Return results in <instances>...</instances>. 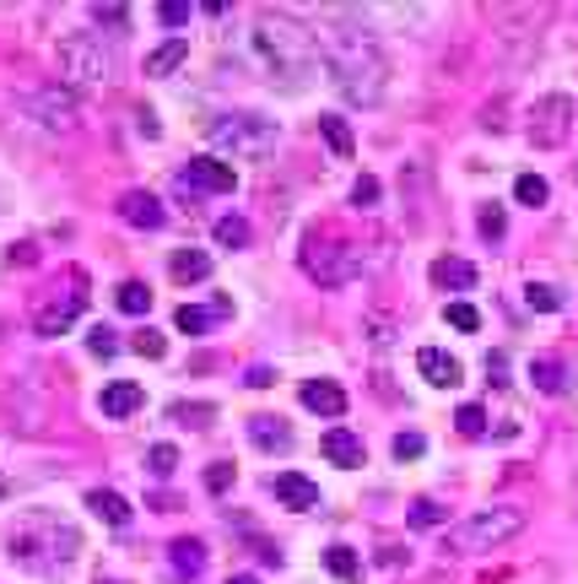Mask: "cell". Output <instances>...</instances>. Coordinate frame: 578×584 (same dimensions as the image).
Returning a JSON list of instances; mask_svg holds the SVG:
<instances>
[{
  "label": "cell",
  "mask_w": 578,
  "mask_h": 584,
  "mask_svg": "<svg viewBox=\"0 0 578 584\" xmlns=\"http://www.w3.org/2000/svg\"><path fill=\"white\" fill-rule=\"evenodd\" d=\"M249 55L260 60V71L281 87H303L319 71V38L303 28L298 17H281V11H260L249 28Z\"/></svg>",
  "instance_id": "1"
},
{
  "label": "cell",
  "mask_w": 578,
  "mask_h": 584,
  "mask_svg": "<svg viewBox=\"0 0 578 584\" xmlns=\"http://www.w3.org/2000/svg\"><path fill=\"white\" fill-rule=\"evenodd\" d=\"M325 55H330V76H335V87H341L346 103L373 109V103L384 98L389 71H384V55H379V44H373V33L341 22V28H330V38H325Z\"/></svg>",
  "instance_id": "2"
},
{
  "label": "cell",
  "mask_w": 578,
  "mask_h": 584,
  "mask_svg": "<svg viewBox=\"0 0 578 584\" xmlns=\"http://www.w3.org/2000/svg\"><path fill=\"white\" fill-rule=\"evenodd\" d=\"M6 547H11V563L17 568H28V574H44V579H55L65 574V568L76 563V552H82V541H76V530L60 520V514H49V509H38L28 514L17 530L6 536Z\"/></svg>",
  "instance_id": "3"
},
{
  "label": "cell",
  "mask_w": 578,
  "mask_h": 584,
  "mask_svg": "<svg viewBox=\"0 0 578 584\" xmlns=\"http://www.w3.org/2000/svg\"><path fill=\"white\" fill-rule=\"evenodd\" d=\"M298 260H303V271L314 276L319 287H341V282H357V271H362V255L346 238H330L325 228H314L303 238V249H298Z\"/></svg>",
  "instance_id": "4"
},
{
  "label": "cell",
  "mask_w": 578,
  "mask_h": 584,
  "mask_svg": "<svg viewBox=\"0 0 578 584\" xmlns=\"http://www.w3.org/2000/svg\"><path fill=\"white\" fill-rule=\"evenodd\" d=\"M211 146L227 157H244V163H271L276 152V125L260 114H227L211 125Z\"/></svg>",
  "instance_id": "5"
},
{
  "label": "cell",
  "mask_w": 578,
  "mask_h": 584,
  "mask_svg": "<svg viewBox=\"0 0 578 584\" xmlns=\"http://www.w3.org/2000/svg\"><path fill=\"white\" fill-rule=\"evenodd\" d=\"M524 530V514L508 509V503H497V509H481L470 514L465 525L449 530V552H487V547H503V541H514Z\"/></svg>",
  "instance_id": "6"
},
{
  "label": "cell",
  "mask_w": 578,
  "mask_h": 584,
  "mask_svg": "<svg viewBox=\"0 0 578 584\" xmlns=\"http://www.w3.org/2000/svg\"><path fill=\"white\" fill-rule=\"evenodd\" d=\"M82 309H87V271H76V265H71V271H65V282L55 287V298L38 303V314H33L38 336H65Z\"/></svg>",
  "instance_id": "7"
},
{
  "label": "cell",
  "mask_w": 578,
  "mask_h": 584,
  "mask_svg": "<svg viewBox=\"0 0 578 584\" xmlns=\"http://www.w3.org/2000/svg\"><path fill=\"white\" fill-rule=\"evenodd\" d=\"M60 71L71 87H103L109 82V55H103V44L92 33H71L60 44Z\"/></svg>",
  "instance_id": "8"
},
{
  "label": "cell",
  "mask_w": 578,
  "mask_h": 584,
  "mask_svg": "<svg viewBox=\"0 0 578 584\" xmlns=\"http://www.w3.org/2000/svg\"><path fill=\"white\" fill-rule=\"evenodd\" d=\"M22 103H28V114H33L44 130H55V136H71L76 119H82V109H76V98H71V87H38V92H28Z\"/></svg>",
  "instance_id": "9"
},
{
  "label": "cell",
  "mask_w": 578,
  "mask_h": 584,
  "mask_svg": "<svg viewBox=\"0 0 578 584\" xmlns=\"http://www.w3.org/2000/svg\"><path fill=\"white\" fill-rule=\"evenodd\" d=\"M568 119H573V98H541L530 109V141L535 146H557V141H568Z\"/></svg>",
  "instance_id": "10"
},
{
  "label": "cell",
  "mask_w": 578,
  "mask_h": 584,
  "mask_svg": "<svg viewBox=\"0 0 578 584\" xmlns=\"http://www.w3.org/2000/svg\"><path fill=\"white\" fill-rule=\"evenodd\" d=\"M416 368H422V379L438 384V390H454V384L465 379L460 357H449V352H438V347H422V352H416Z\"/></svg>",
  "instance_id": "11"
},
{
  "label": "cell",
  "mask_w": 578,
  "mask_h": 584,
  "mask_svg": "<svg viewBox=\"0 0 578 584\" xmlns=\"http://www.w3.org/2000/svg\"><path fill=\"white\" fill-rule=\"evenodd\" d=\"M119 211H125V222H136L141 233H157L168 222V211H163V201H157L152 190H130L125 201H119Z\"/></svg>",
  "instance_id": "12"
},
{
  "label": "cell",
  "mask_w": 578,
  "mask_h": 584,
  "mask_svg": "<svg viewBox=\"0 0 578 584\" xmlns=\"http://www.w3.org/2000/svg\"><path fill=\"white\" fill-rule=\"evenodd\" d=\"M298 401H303L308 411H319V417H341V411H346V390H341L335 379H303Z\"/></svg>",
  "instance_id": "13"
},
{
  "label": "cell",
  "mask_w": 578,
  "mask_h": 584,
  "mask_svg": "<svg viewBox=\"0 0 578 584\" xmlns=\"http://www.w3.org/2000/svg\"><path fill=\"white\" fill-rule=\"evenodd\" d=\"M184 179H190L200 195H227V190L238 184V179H233V168L217 163V157H195V163H190V174H184Z\"/></svg>",
  "instance_id": "14"
},
{
  "label": "cell",
  "mask_w": 578,
  "mask_h": 584,
  "mask_svg": "<svg viewBox=\"0 0 578 584\" xmlns=\"http://www.w3.org/2000/svg\"><path fill=\"white\" fill-rule=\"evenodd\" d=\"M249 444L265 449V455H287V449H292V428H287L281 417H271V411H265V417L249 422Z\"/></svg>",
  "instance_id": "15"
},
{
  "label": "cell",
  "mask_w": 578,
  "mask_h": 584,
  "mask_svg": "<svg viewBox=\"0 0 578 584\" xmlns=\"http://www.w3.org/2000/svg\"><path fill=\"white\" fill-rule=\"evenodd\" d=\"M433 287H443V292H470V287H476V265L460 260V255H438L433 260Z\"/></svg>",
  "instance_id": "16"
},
{
  "label": "cell",
  "mask_w": 578,
  "mask_h": 584,
  "mask_svg": "<svg viewBox=\"0 0 578 584\" xmlns=\"http://www.w3.org/2000/svg\"><path fill=\"white\" fill-rule=\"evenodd\" d=\"M319 449H325V460H330V466H346V471L368 460L362 438H357V433H346V428H330V433H325V444H319Z\"/></svg>",
  "instance_id": "17"
},
{
  "label": "cell",
  "mask_w": 578,
  "mask_h": 584,
  "mask_svg": "<svg viewBox=\"0 0 578 584\" xmlns=\"http://www.w3.org/2000/svg\"><path fill=\"white\" fill-rule=\"evenodd\" d=\"M168 276L179 287H190V282H206L211 276V249H173V260H168Z\"/></svg>",
  "instance_id": "18"
},
{
  "label": "cell",
  "mask_w": 578,
  "mask_h": 584,
  "mask_svg": "<svg viewBox=\"0 0 578 584\" xmlns=\"http://www.w3.org/2000/svg\"><path fill=\"white\" fill-rule=\"evenodd\" d=\"M141 401H146V395H141V384H125V379H119V384H109V390L98 395L103 417H114V422L136 417V411H141Z\"/></svg>",
  "instance_id": "19"
},
{
  "label": "cell",
  "mask_w": 578,
  "mask_h": 584,
  "mask_svg": "<svg viewBox=\"0 0 578 584\" xmlns=\"http://www.w3.org/2000/svg\"><path fill=\"white\" fill-rule=\"evenodd\" d=\"M276 498L281 503H287V509H314V503H319V487L314 482H308V476H298V471H281L276 476Z\"/></svg>",
  "instance_id": "20"
},
{
  "label": "cell",
  "mask_w": 578,
  "mask_h": 584,
  "mask_svg": "<svg viewBox=\"0 0 578 584\" xmlns=\"http://www.w3.org/2000/svg\"><path fill=\"white\" fill-rule=\"evenodd\" d=\"M319 136H325V146H330L335 157H341V163L357 152V136H352V125H346L341 114H319Z\"/></svg>",
  "instance_id": "21"
},
{
  "label": "cell",
  "mask_w": 578,
  "mask_h": 584,
  "mask_svg": "<svg viewBox=\"0 0 578 584\" xmlns=\"http://www.w3.org/2000/svg\"><path fill=\"white\" fill-rule=\"evenodd\" d=\"M87 509L98 514L103 525H130V503L119 498V493H109V487H92V493H87Z\"/></svg>",
  "instance_id": "22"
},
{
  "label": "cell",
  "mask_w": 578,
  "mask_h": 584,
  "mask_svg": "<svg viewBox=\"0 0 578 584\" xmlns=\"http://www.w3.org/2000/svg\"><path fill=\"white\" fill-rule=\"evenodd\" d=\"M168 557H173V568H179L184 579H195L200 568H206V547H200L195 536H179V541L168 547Z\"/></svg>",
  "instance_id": "23"
},
{
  "label": "cell",
  "mask_w": 578,
  "mask_h": 584,
  "mask_svg": "<svg viewBox=\"0 0 578 584\" xmlns=\"http://www.w3.org/2000/svg\"><path fill=\"white\" fill-rule=\"evenodd\" d=\"M184 65V38H168V44H157L152 55H146V76H168Z\"/></svg>",
  "instance_id": "24"
},
{
  "label": "cell",
  "mask_w": 578,
  "mask_h": 584,
  "mask_svg": "<svg viewBox=\"0 0 578 584\" xmlns=\"http://www.w3.org/2000/svg\"><path fill=\"white\" fill-rule=\"evenodd\" d=\"M168 422H179V428H206V422H217V411H211L206 401H173Z\"/></svg>",
  "instance_id": "25"
},
{
  "label": "cell",
  "mask_w": 578,
  "mask_h": 584,
  "mask_svg": "<svg viewBox=\"0 0 578 584\" xmlns=\"http://www.w3.org/2000/svg\"><path fill=\"white\" fill-rule=\"evenodd\" d=\"M454 428H460V438H487V406L481 401H465L460 411H454Z\"/></svg>",
  "instance_id": "26"
},
{
  "label": "cell",
  "mask_w": 578,
  "mask_h": 584,
  "mask_svg": "<svg viewBox=\"0 0 578 584\" xmlns=\"http://www.w3.org/2000/svg\"><path fill=\"white\" fill-rule=\"evenodd\" d=\"M114 303H119V314H146V309H152V287H146V282H119Z\"/></svg>",
  "instance_id": "27"
},
{
  "label": "cell",
  "mask_w": 578,
  "mask_h": 584,
  "mask_svg": "<svg viewBox=\"0 0 578 584\" xmlns=\"http://www.w3.org/2000/svg\"><path fill=\"white\" fill-rule=\"evenodd\" d=\"M530 379H535V390H541V395H557V390H562V363L541 352V357L530 363Z\"/></svg>",
  "instance_id": "28"
},
{
  "label": "cell",
  "mask_w": 578,
  "mask_h": 584,
  "mask_svg": "<svg viewBox=\"0 0 578 584\" xmlns=\"http://www.w3.org/2000/svg\"><path fill=\"white\" fill-rule=\"evenodd\" d=\"M211 233H217L222 249H249V238H254L244 217H217V228H211Z\"/></svg>",
  "instance_id": "29"
},
{
  "label": "cell",
  "mask_w": 578,
  "mask_h": 584,
  "mask_svg": "<svg viewBox=\"0 0 578 584\" xmlns=\"http://www.w3.org/2000/svg\"><path fill=\"white\" fill-rule=\"evenodd\" d=\"M325 568H330L335 579L352 584V579H357V552L346 547V541H335V547H325Z\"/></svg>",
  "instance_id": "30"
},
{
  "label": "cell",
  "mask_w": 578,
  "mask_h": 584,
  "mask_svg": "<svg viewBox=\"0 0 578 584\" xmlns=\"http://www.w3.org/2000/svg\"><path fill=\"white\" fill-rule=\"evenodd\" d=\"M524 303H530L535 314H551V309H562V292L551 282H530V287H524Z\"/></svg>",
  "instance_id": "31"
},
{
  "label": "cell",
  "mask_w": 578,
  "mask_h": 584,
  "mask_svg": "<svg viewBox=\"0 0 578 584\" xmlns=\"http://www.w3.org/2000/svg\"><path fill=\"white\" fill-rule=\"evenodd\" d=\"M514 201L519 206H546V179L541 174H519L514 179Z\"/></svg>",
  "instance_id": "32"
},
{
  "label": "cell",
  "mask_w": 578,
  "mask_h": 584,
  "mask_svg": "<svg viewBox=\"0 0 578 584\" xmlns=\"http://www.w3.org/2000/svg\"><path fill=\"white\" fill-rule=\"evenodd\" d=\"M406 525H411V530H433V525H443V509H438L433 498H416L411 514H406Z\"/></svg>",
  "instance_id": "33"
},
{
  "label": "cell",
  "mask_w": 578,
  "mask_h": 584,
  "mask_svg": "<svg viewBox=\"0 0 578 584\" xmlns=\"http://www.w3.org/2000/svg\"><path fill=\"white\" fill-rule=\"evenodd\" d=\"M443 320H449L454 330H470V336H476V330H481V309H476V303H449Z\"/></svg>",
  "instance_id": "34"
},
{
  "label": "cell",
  "mask_w": 578,
  "mask_h": 584,
  "mask_svg": "<svg viewBox=\"0 0 578 584\" xmlns=\"http://www.w3.org/2000/svg\"><path fill=\"white\" fill-rule=\"evenodd\" d=\"M173 466H179V449H173V444H152V449H146V471H152V476H173Z\"/></svg>",
  "instance_id": "35"
},
{
  "label": "cell",
  "mask_w": 578,
  "mask_h": 584,
  "mask_svg": "<svg viewBox=\"0 0 578 584\" xmlns=\"http://www.w3.org/2000/svg\"><path fill=\"white\" fill-rule=\"evenodd\" d=\"M173 325H179L184 336H200V330H211V309H195V303H184V309L173 314Z\"/></svg>",
  "instance_id": "36"
},
{
  "label": "cell",
  "mask_w": 578,
  "mask_h": 584,
  "mask_svg": "<svg viewBox=\"0 0 578 584\" xmlns=\"http://www.w3.org/2000/svg\"><path fill=\"white\" fill-rule=\"evenodd\" d=\"M476 222H481V238H492V244H497V238H503V228H508V211L497 206V201H487Z\"/></svg>",
  "instance_id": "37"
},
{
  "label": "cell",
  "mask_w": 578,
  "mask_h": 584,
  "mask_svg": "<svg viewBox=\"0 0 578 584\" xmlns=\"http://www.w3.org/2000/svg\"><path fill=\"white\" fill-rule=\"evenodd\" d=\"M87 347H92V357H114V352H119V336H114L109 325H92Z\"/></svg>",
  "instance_id": "38"
},
{
  "label": "cell",
  "mask_w": 578,
  "mask_h": 584,
  "mask_svg": "<svg viewBox=\"0 0 578 584\" xmlns=\"http://www.w3.org/2000/svg\"><path fill=\"white\" fill-rule=\"evenodd\" d=\"M233 466H227V460H217V466H206V493H227V487H233Z\"/></svg>",
  "instance_id": "39"
},
{
  "label": "cell",
  "mask_w": 578,
  "mask_h": 584,
  "mask_svg": "<svg viewBox=\"0 0 578 584\" xmlns=\"http://www.w3.org/2000/svg\"><path fill=\"white\" fill-rule=\"evenodd\" d=\"M130 347H136L141 357H163V352H168V341L157 336V330H136V341H130Z\"/></svg>",
  "instance_id": "40"
},
{
  "label": "cell",
  "mask_w": 578,
  "mask_h": 584,
  "mask_svg": "<svg viewBox=\"0 0 578 584\" xmlns=\"http://www.w3.org/2000/svg\"><path fill=\"white\" fill-rule=\"evenodd\" d=\"M157 17H163V28H184V22H190V6H184V0H163Z\"/></svg>",
  "instance_id": "41"
},
{
  "label": "cell",
  "mask_w": 578,
  "mask_h": 584,
  "mask_svg": "<svg viewBox=\"0 0 578 584\" xmlns=\"http://www.w3.org/2000/svg\"><path fill=\"white\" fill-rule=\"evenodd\" d=\"M395 455H400V460L427 455V438H422V433H400V438H395Z\"/></svg>",
  "instance_id": "42"
},
{
  "label": "cell",
  "mask_w": 578,
  "mask_h": 584,
  "mask_svg": "<svg viewBox=\"0 0 578 584\" xmlns=\"http://www.w3.org/2000/svg\"><path fill=\"white\" fill-rule=\"evenodd\" d=\"M373 201H379V179H373V174H362V179H357V190H352V206L368 211Z\"/></svg>",
  "instance_id": "43"
},
{
  "label": "cell",
  "mask_w": 578,
  "mask_h": 584,
  "mask_svg": "<svg viewBox=\"0 0 578 584\" xmlns=\"http://www.w3.org/2000/svg\"><path fill=\"white\" fill-rule=\"evenodd\" d=\"M244 384H249V390H271V384H276V368H249V374H244Z\"/></svg>",
  "instance_id": "44"
},
{
  "label": "cell",
  "mask_w": 578,
  "mask_h": 584,
  "mask_svg": "<svg viewBox=\"0 0 578 584\" xmlns=\"http://www.w3.org/2000/svg\"><path fill=\"white\" fill-rule=\"evenodd\" d=\"M487 374H492L497 390H503V384H514V379H508V357H503V352H492V357H487Z\"/></svg>",
  "instance_id": "45"
},
{
  "label": "cell",
  "mask_w": 578,
  "mask_h": 584,
  "mask_svg": "<svg viewBox=\"0 0 578 584\" xmlns=\"http://www.w3.org/2000/svg\"><path fill=\"white\" fill-rule=\"evenodd\" d=\"M33 260H38V244H28V238L11 244V265H33Z\"/></svg>",
  "instance_id": "46"
},
{
  "label": "cell",
  "mask_w": 578,
  "mask_h": 584,
  "mask_svg": "<svg viewBox=\"0 0 578 584\" xmlns=\"http://www.w3.org/2000/svg\"><path fill=\"white\" fill-rule=\"evenodd\" d=\"M227 584H254V579H249V574H238V579H227Z\"/></svg>",
  "instance_id": "47"
},
{
  "label": "cell",
  "mask_w": 578,
  "mask_h": 584,
  "mask_svg": "<svg viewBox=\"0 0 578 584\" xmlns=\"http://www.w3.org/2000/svg\"><path fill=\"white\" fill-rule=\"evenodd\" d=\"M98 584H119V579H98Z\"/></svg>",
  "instance_id": "48"
},
{
  "label": "cell",
  "mask_w": 578,
  "mask_h": 584,
  "mask_svg": "<svg viewBox=\"0 0 578 584\" xmlns=\"http://www.w3.org/2000/svg\"><path fill=\"white\" fill-rule=\"evenodd\" d=\"M0 498H6V482H0Z\"/></svg>",
  "instance_id": "49"
}]
</instances>
